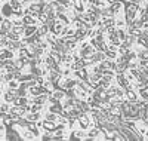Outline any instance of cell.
I'll list each match as a JSON object with an SVG mask.
<instances>
[{
    "label": "cell",
    "instance_id": "1",
    "mask_svg": "<svg viewBox=\"0 0 148 141\" xmlns=\"http://www.w3.org/2000/svg\"><path fill=\"white\" fill-rule=\"evenodd\" d=\"M136 10H138V5L135 3H127L126 5V14H127V22L130 24L135 18V15H136Z\"/></svg>",
    "mask_w": 148,
    "mask_h": 141
},
{
    "label": "cell",
    "instance_id": "2",
    "mask_svg": "<svg viewBox=\"0 0 148 141\" xmlns=\"http://www.w3.org/2000/svg\"><path fill=\"white\" fill-rule=\"evenodd\" d=\"M3 98H5L6 102H12V101L16 98V89H10V88H8L6 91L3 92Z\"/></svg>",
    "mask_w": 148,
    "mask_h": 141
},
{
    "label": "cell",
    "instance_id": "3",
    "mask_svg": "<svg viewBox=\"0 0 148 141\" xmlns=\"http://www.w3.org/2000/svg\"><path fill=\"white\" fill-rule=\"evenodd\" d=\"M117 80H119V85L121 86V88H126V89H130V83H129V80L123 76V73L121 71H119V74H117Z\"/></svg>",
    "mask_w": 148,
    "mask_h": 141
},
{
    "label": "cell",
    "instance_id": "4",
    "mask_svg": "<svg viewBox=\"0 0 148 141\" xmlns=\"http://www.w3.org/2000/svg\"><path fill=\"white\" fill-rule=\"evenodd\" d=\"M62 27H64V25H62V22H61V21H53L51 30H52L53 34H59V33H62V30H64Z\"/></svg>",
    "mask_w": 148,
    "mask_h": 141
},
{
    "label": "cell",
    "instance_id": "5",
    "mask_svg": "<svg viewBox=\"0 0 148 141\" xmlns=\"http://www.w3.org/2000/svg\"><path fill=\"white\" fill-rule=\"evenodd\" d=\"M95 54V49L92 46H83V52H82V58H90Z\"/></svg>",
    "mask_w": 148,
    "mask_h": 141
},
{
    "label": "cell",
    "instance_id": "6",
    "mask_svg": "<svg viewBox=\"0 0 148 141\" xmlns=\"http://www.w3.org/2000/svg\"><path fill=\"white\" fill-rule=\"evenodd\" d=\"M0 10H2V15H5L6 18L12 17V12H14V9L10 8L9 3H6V5H3V6H0Z\"/></svg>",
    "mask_w": 148,
    "mask_h": 141
},
{
    "label": "cell",
    "instance_id": "7",
    "mask_svg": "<svg viewBox=\"0 0 148 141\" xmlns=\"http://www.w3.org/2000/svg\"><path fill=\"white\" fill-rule=\"evenodd\" d=\"M46 100H47L46 94H42V92H40L39 95H36V98L33 100V102H36V104H40V106H42V104H43V102H45Z\"/></svg>",
    "mask_w": 148,
    "mask_h": 141
},
{
    "label": "cell",
    "instance_id": "8",
    "mask_svg": "<svg viewBox=\"0 0 148 141\" xmlns=\"http://www.w3.org/2000/svg\"><path fill=\"white\" fill-rule=\"evenodd\" d=\"M120 8H121V3H120V2H114L113 5H111V8H110V12H111V15H116V14H119Z\"/></svg>",
    "mask_w": 148,
    "mask_h": 141
},
{
    "label": "cell",
    "instance_id": "9",
    "mask_svg": "<svg viewBox=\"0 0 148 141\" xmlns=\"http://www.w3.org/2000/svg\"><path fill=\"white\" fill-rule=\"evenodd\" d=\"M76 74L79 76V77H80L82 80H89V76H88V73H86L84 67H83V68H79V70H76Z\"/></svg>",
    "mask_w": 148,
    "mask_h": 141
},
{
    "label": "cell",
    "instance_id": "10",
    "mask_svg": "<svg viewBox=\"0 0 148 141\" xmlns=\"http://www.w3.org/2000/svg\"><path fill=\"white\" fill-rule=\"evenodd\" d=\"M36 27H34V25L31 24V25H24V33H25V36L28 37V36H31L33 33H36Z\"/></svg>",
    "mask_w": 148,
    "mask_h": 141
},
{
    "label": "cell",
    "instance_id": "11",
    "mask_svg": "<svg viewBox=\"0 0 148 141\" xmlns=\"http://www.w3.org/2000/svg\"><path fill=\"white\" fill-rule=\"evenodd\" d=\"M0 27L5 28V30H10V28H12V21L8 19V18H3L2 22H0Z\"/></svg>",
    "mask_w": 148,
    "mask_h": 141
},
{
    "label": "cell",
    "instance_id": "12",
    "mask_svg": "<svg viewBox=\"0 0 148 141\" xmlns=\"http://www.w3.org/2000/svg\"><path fill=\"white\" fill-rule=\"evenodd\" d=\"M64 109H62V106L59 104V101L58 102H52V106H51V111L52 113H61Z\"/></svg>",
    "mask_w": 148,
    "mask_h": 141
},
{
    "label": "cell",
    "instance_id": "13",
    "mask_svg": "<svg viewBox=\"0 0 148 141\" xmlns=\"http://www.w3.org/2000/svg\"><path fill=\"white\" fill-rule=\"evenodd\" d=\"M42 126L45 128V129H47V131H53L55 128H56V126H55V123H53L52 120H46V122H43V123H42Z\"/></svg>",
    "mask_w": 148,
    "mask_h": 141
},
{
    "label": "cell",
    "instance_id": "14",
    "mask_svg": "<svg viewBox=\"0 0 148 141\" xmlns=\"http://www.w3.org/2000/svg\"><path fill=\"white\" fill-rule=\"evenodd\" d=\"M22 22H24V25H31V24H34V22H36V19H34L31 15L25 14V15H24V19H22Z\"/></svg>",
    "mask_w": 148,
    "mask_h": 141
},
{
    "label": "cell",
    "instance_id": "15",
    "mask_svg": "<svg viewBox=\"0 0 148 141\" xmlns=\"http://www.w3.org/2000/svg\"><path fill=\"white\" fill-rule=\"evenodd\" d=\"M105 54L110 57V58H116V55H117V52H116V48L114 46H110V48H107V50H105Z\"/></svg>",
    "mask_w": 148,
    "mask_h": 141
},
{
    "label": "cell",
    "instance_id": "16",
    "mask_svg": "<svg viewBox=\"0 0 148 141\" xmlns=\"http://www.w3.org/2000/svg\"><path fill=\"white\" fill-rule=\"evenodd\" d=\"M28 89H30V94H33V95H39L40 92H43L42 86H37V85H34V86H31Z\"/></svg>",
    "mask_w": 148,
    "mask_h": 141
},
{
    "label": "cell",
    "instance_id": "17",
    "mask_svg": "<svg viewBox=\"0 0 148 141\" xmlns=\"http://www.w3.org/2000/svg\"><path fill=\"white\" fill-rule=\"evenodd\" d=\"M138 43H141V45H144L147 49H148V36H145V34H139V39H138Z\"/></svg>",
    "mask_w": 148,
    "mask_h": 141
},
{
    "label": "cell",
    "instance_id": "18",
    "mask_svg": "<svg viewBox=\"0 0 148 141\" xmlns=\"http://www.w3.org/2000/svg\"><path fill=\"white\" fill-rule=\"evenodd\" d=\"M79 118H80V125H82V128H88V126H89V123H90V122H89V119L86 118L84 114H80Z\"/></svg>",
    "mask_w": 148,
    "mask_h": 141
},
{
    "label": "cell",
    "instance_id": "19",
    "mask_svg": "<svg viewBox=\"0 0 148 141\" xmlns=\"http://www.w3.org/2000/svg\"><path fill=\"white\" fill-rule=\"evenodd\" d=\"M10 31H14L15 34H21V33H24V25H12V28H10Z\"/></svg>",
    "mask_w": 148,
    "mask_h": 141
},
{
    "label": "cell",
    "instance_id": "20",
    "mask_svg": "<svg viewBox=\"0 0 148 141\" xmlns=\"http://www.w3.org/2000/svg\"><path fill=\"white\" fill-rule=\"evenodd\" d=\"M74 86H76V82L74 80H64L62 82V88H65V89H73Z\"/></svg>",
    "mask_w": 148,
    "mask_h": 141
},
{
    "label": "cell",
    "instance_id": "21",
    "mask_svg": "<svg viewBox=\"0 0 148 141\" xmlns=\"http://www.w3.org/2000/svg\"><path fill=\"white\" fill-rule=\"evenodd\" d=\"M6 83H8V86H9L10 89H16V88L19 86V83H18L16 79H10V80H8Z\"/></svg>",
    "mask_w": 148,
    "mask_h": 141
},
{
    "label": "cell",
    "instance_id": "22",
    "mask_svg": "<svg viewBox=\"0 0 148 141\" xmlns=\"http://www.w3.org/2000/svg\"><path fill=\"white\" fill-rule=\"evenodd\" d=\"M25 128L33 132V135H39V131H37V128H36V125H34V123H27V125H25Z\"/></svg>",
    "mask_w": 148,
    "mask_h": 141
},
{
    "label": "cell",
    "instance_id": "23",
    "mask_svg": "<svg viewBox=\"0 0 148 141\" xmlns=\"http://www.w3.org/2000/svg\"><path fill=\"white\" fill-rule=\"evenodd\" d=\"M9 111V102H3V104H0V114H5Z\"/></svg>",
    "mask_w": 148,
    "mask_h": 141
},
{
    "label": "cell",
    "instance_id": "24",
    "mask_svg": "<svg viewBox=\"0 0 148 141\" xmlns=\"http://www.w3.org/2000/svg\"><path fill=\"white\" fill-rule=\"evenodd\" d=\"M43 92H51L52 91V82H43Z\"/></svg>",
    "mask_w": 148,
    "mask_h": 141
},
{
    "label": "cell",
    "instance_id": "25",
    "mask_svg": "<svg viewBox=\"0 0 148 141\" xmlns=\"http://www.w3.org/2000/svg\"><path fill=\"white\" fill-rule=\"evenodd\" d=\"M9 5H10V8L14 9V10L21 8V2H19V0H10V3H9Z\"/></svg>",
    "mask_w": 148,
    "mask_h": 141
},
{
    "label": "cell",
    "instance_id": "26",
    "mask_svg": "<svg viewBox=\"0 0 148 141\" xmlns=\"http://www.w3.org/2000/svg\"><path fill=\"white\" fill-rule=\"evenodd\" d=\"M127 98H129V101L135 102L136 101V94H135L133 91H130V89H127Z\"/></svg>",
    "mask_w": 148,
    "mask_h": 141
},
{
    "label": "cell",
    "instance_id": "27",
    "mask_svg": "<svg viewBox=\"0 0 148 141\" xmlns=\"http://www.w3.org/2000/svg\"><path fill=\"white\" fill-rule=\"evenodd\" d=\"M73 3H74V8H76V10H79V12H82V10H83L82 0H73Z\"/></svg>",
    "mask_w": 148,
    "mask_h": 141
},
{
    "label": "cell",
    "instance_id": "28",
    "mask_svg": "<svg viewBox=\"0 0 148 141\" xmlns=\"http://www.w3.org/2000/svg\"><path fill=\"white\" fill-rule=\"evenodd\" d=\"M129 31H130V34H132V36H139V34L142 33V31H141L139 28H136V27H132V25H130Z\"/></svg>",
    "mask_w": 148,
    "mask_h": 141
},
{
    "label": "cell",
    "instance_id": "29",
    "mask_svg": "<svg viewBox=\"0 0 148 141\" xmlns=\"http://www.w3.org/2000/svg\"><path fill=\"white\" fill-rule=\"evenodd\" d=\"M40 116L37 114V111H31V114H28V120H37Z\"/></svg>",
    "mask_w": 148,
    "mask_h": 141
},
{
    "label": "cell",
    "instance_id": "30",
    "mask_svg": "<svg viewBox=\"0 0 148 141\" xmlns=\"http://www.w3.org/2000/svg\"><path fill=\"white\" fill-rule=\"evenodd\" d=\"M47 31H49V27H47L46 24H45V25H42V27L39 28V34H40V36H42V34H46Z\"/></svg>",
    "mask_w": 148,
    "mask_h": 141
},
{
    "label": "cell",
    "instance_id": "31",
    "mask_svg": "<svg viewBox=\"0 0 148 141\" xmlns=\"http://www.w3.org/2000/svg\"><path fill=\"white\" fill-rule=\"evenodd\" d=\"M61 59L65 61V62H68V64H70V62H73V57H71L70 54H65V55H64L62 58H61Z\"/></svg>",
    "mask_w": 148,
    "mask_h": 141
},
{
    "label": "cell",
    "instance_id": "32",
    "mask_svg": "<svg viewBox=\"0 0 148 141\" xmlns=\"http://www.w3.org/2000/svg\"><path fill=\"white\" fill-rule=\"evenodd\" d=\"M98 134H99V131H98V129H93V131H90V134H89L88 138H95V137H98Z\"/></svg>",
    "mask_w": 148,
    "mask_h": 141
},
{
    "label": "cell",
    "instance_id": "33",
    "mask_svg": "<svg viewBox=\"0 0 148 141\" xmlns=\"http://www.w3.org/2000/svg\"><path fill=\"white\" fill-rule=\"evenodd\" d=\"M47 120H52V122H55V120H56V113H52V111H51V114L47 116Z\"/></svg>",
    "mask_w": 148,
    "mask_h": 141
},
{
    "label": "cell",
    "instance_id": "34",
    "mask_svg": "<svg viewBox=\"0 0 148 141\" xmlns=\"http://www.w3.org/2000/svg\"><path fill=\"white\" fill-rule=\"evenodd\" d=\"M117 37H119V39H125V37H126L125 31H123V30H119V31H117Z\"/></svg>",
    "mask_w": 148,
    "mask_h": 141
},
{
    "label": "cell",
    "instance_id": "35",
    "mask_svg": "<svg viewBox=\"0 0 148 141\" xmlns=\"http://www.w3.org/2000/svg\"><path fill=\"white\" fill-rule=\"evenodd\" d=\"M141 95H142V98H144L145 101H148V92L145 91V89H142V91H141Z\"/></svg>",
    "mask_w": 148,
    "mask_h": 141
},
{
    "label": "cell",
    "instance_id": "36",
    "mask_svg": "<svg viewBox=\"0 0 148 141\" xmlns=\"http://www.w3.org/2000/svg\"><path fill=\"white\" fill-rule=\"evenodd\" d=\"M76 135L74 137H79V138H84V132H82V131H79V132H74Z\"/></svg>",
    "mask_w": 148,
    "mask_h": 141
},
{
    "label": "cell",
    "instance_id": "37",
    "mask_svg": "<svg viewBox=\"0 0 148 141\" xmlns=\"http://www.w3.org/2000/svg\"><path fill=\"white\" fill-rule=\"evenodd\" d=\"M58 15H59V19H61V21H65V22H68V18H67L65 15H62V14H58Z\"/></svg>",
    "mask_w": 148,
    "mask_h": 141
},
{
    "label": "cell",
    "instance_id": "38",
    "mask_svg": "<svg viewBox=\"0 0 148 141\" xmlns=\"http://www.w3.org/2000/svg\"><path fill=\"white\" fill-rule=\"evenodd\" d=\"M24 138H27V140H31L33 135H30V132H25V135H24Z\"/></svg>",
    "mask_w": 148,
    "mask_h": 141
},
{
    "label": "cell",
    "instance_id": "39",
    "mask_svg": "<svg viewBox=\"0 0 148 141\" xmlns=\"http://www.w3.org/2000/svg\"><path fill=\"white\" fill-rule=\"evenodd\" d=\"M141 2V0H130V3H135V5H138Z\"/></svg>",
    "mask_w": 148,
    "mask_h": 141
},
{
    "label": "cell",
    "instance_id": "40",
    "mask_svg": "<svg viewBox=\"0 0 148 141\" xmlns=\"http://www.w3.org/2000/svg\"><path fill=\"white\" fill-rule=\"evenodd\" d=\"M145 134H147V137H148V131H147V132H145Z\"/></svg>",
    "mask_w": 148,
    "mask_h": 141
}]
</instances>
